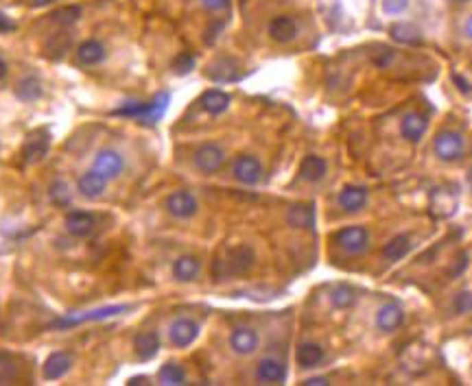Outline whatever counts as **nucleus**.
<instances>
[{"mask_svg": "<svg viewBox=\"0 0 472 386\" xmlns=\"http://www.w3.org/2000/svg\"><path fill=\"white\" fill-rule=\"evenodd\" d=\"M433 151L442 162H457L464 158L466 142L457 131H440L433 140Z\"/></svg>", "mask_w": 472, "mask_h": 386, "instance_id": "1", "label": "nucleus"}, {"mask_svg": "<svg viewBox=\"0 0 472 386\" xmlns=\"http://www.w3.org/2000/svg\"><path fill=\"white\" fill-rule=\"evenodd\" d=\"M195 168L197 171H202L204 175H215L219 173L223 164H226V151H223V147H219V144H202L197 151H195Z\"/></svg>", "mask_w": 472, "mask_h": 386, "instance_id": "2", "label": "nucleus"}, {"mask_svg": "<svg viewBox=\"0 0 472 386\" xmlns=\"http://www.w3.org/2000/svg\"><path fill=\"white\" fill-rule=\"evenodd\" d=\"M254 260H256L254 249L247 245H241V247L230 249L226 260H219L217 267H223L221 275H243L254 267Z\"/></svg>", "mask_w": 472, "mask_h": 386, "instance_id": "3", "label": "nucleus"}, {"mask_svg": "<svg viewBox=\"0 0 472 386\" xmlns=\"http://www.w3.org/2000/svg\"><path fill=\"white\" fill-rule=\"evenodd\" d=\"M125 310H129V306H105V308L88 310V312H77V315L53 321V328L64 330V328H73V325H81V323H88V321H103V319L121 315V312H125Z\"/></svg>", "mask_w": 472, "mask_h": 386, "instance_id": "4", "label": "nucleus"}, {"mask_svg": "<svg viewBox=\"0 0 472 386\" xmlns=\"http://www.w3.org/2000/svg\"><path fill=\"white\" fill-rule=\"evenodd\" d=\"M335 243L344 249L350 256H357V253H363L370 245V234L365 227L352 225V227H344L335 234Z\"/></svg>", "mask_w": 472, "mask_h": 386, "instance_id": "5", "label": "nucleus"}, {"mask_svg": "<svg viewBox=\"0 0 472 386\" xmlns=\"http://www.w3.org/2000/svg\"><path fill=\"white\" fill-rule=\"evenodd\" d=\"M232 175L243 186H256L263 179V164L254 155H239L232 164Z\"/></svg>", "mask_w": 472, "mask_h": 386, "instance_id": "6", "label": "nucleus"}, {"mask_svg": "<svg viewBox=\"0 0 472 386\" xmlns=\"http://www.w3.org/2000/svg\"><path fill=\"white\" fill-rule=\"evenodd\" d=\"M197 210H199V201L193 192H188V190H177L167 199V212L173 219H180V221L193 219Z\"/></svg>", "mask_w": 472, "mask_h": 386, "instance_id": "7", "label": "nucleus"}, {"mask_svg": "<svg viewBox=\"0 0 472 386\" xmlns=\"http://www.w3.org/2000/svg\"><path fill=\"white\" fill-rule=\"evenodd\" d=\"M51 147V134L46 129H35L29 134L25 147H22V158L27 164H38L46 158Z\"/></svg>", "mask_w": 472, "mask_h": 386, "instance_id": "8", "label": "nucleus"}, {"mask_svg": "<svg viewBox=\"0 0 472 386\" xmlns=\"http://www.w3.org/2000/svg\"><path fill=\"white\" fill-rule=\"evenodd\" d=\"M197 336H199V323L188 317H180L169 325V341L173 347L184 349L188 345H193Z\"/></svg>", "mask_w": 472, "mask_h": 386, "instance_id": "9", "label": "nucleus"}, {"mask_svg": "<svg viewBox=\"0 0 472 386\" xmlns=\"http://www.w3.org/2000/svg\"><path fill=\"white\" fill-rule=\"evenodd\" d=\"M92 168L110 182V179H116L118 175L125 171V160H123V155L118 153V151L103 149V151L97 153Z\"/></svg>", "mask_w": 472, "mask_h": 386, "instance_id": "10", "label": "nucleus"}, {"mask_svg": "<svg viewBox=\"0 0 472 386\" xmlns=\"http://www.w3.org/2000/svg\"><path fill=\"white\" fill-rule=\"evenodd\" d=\"M457 203H459L457 192H453L451 188H438L431 192L429 208L435 219H448V216H453L457 212Z\"/></svg>", "mask_w": 472, "mask_h": 386, "instance_id": "11", "label": "nucleus"}, {"mask_svg": "<svg viewBox=\"0 0 472 386\" xmlns=\"http://www.w3.org/2000/svg\"><path fill=\"white\" fill-rule=\"evenodd\" d=\"M256 380L261 384H282L287 380V367L280 358L267 356L256 367Z\"/></svg>", "mask_w": 472, "mask_h": 386, "instance_id": "12", "label": "nucleus"}, {"mask_svg": "<svg viewBox=\"0 0 472 386\" xmlns=\"http://www.w3.org/2000/svg\"><path fill=\"white\" fill-rule=\"evenodd\" d=\"M403 321H405V310L400 304H396V301H387V304H383L379 312H376V328L385 334L396 332L400 325H403Z\"/></svg>", "mask_w": 472, "mask_h": 386, "instance_id": "13", "label": "nucleus"}, {"mask_svg": "<svg viewBox=\"0 0 472 386\" xmlns=\"http://www.w3.org/2000/svg\"><path fill=\"white\" fill-rule=\"evenodd\" d=\"M258 345H261V336L252 328H236L230 334V347L239 356H252L258 349Z\"/></svg>", "mask_w": 472, "mask_h": 386, "instance_id": "14", "label": "nucleus"}, {"mask_svg": "<svg viewBox=\"0 0 472 386\" xmlns=\"http://www.w3.org/2000/svg\"><path fill=\"white\" fill-rule=\"evenodd\" d=\"M66 229L68 234H73L75 238H88L94 234V229H97V219L84 210H75L66 216Z\"/></svg>", "mask_w": 472, "mask_h": 386, "instance_id": "15", "label": "nucleus"}, {"mask_svg": "<svg viewBox=\"0 0 472 386\" xmlns=\"http://www.w3.org/2000/svg\"><path fill=\"white\" fill-rule=\"evenodd\" d=\"M427 129H429L427 118L418 112H409L400 120V134L411 144H418L424 138V134H427Z\"/></svg>", "mask_w": 472, "mask_h": 386, "instance_id": "16", "label": "nucleus"}, {"mask_svg": "<svg viewBox=\"0 0 472 386\" xmlns=\"http://www.w3.org/2000/svg\"><path fill=\"white\" fill-rule=\"evenodd\" d=\"M269 35L278 44H287L295 40V35H298V24H295L291 16H278L269 22Z\"/></svg>", "mask_w": 472, "mask_h": 386, "instance_id": "17", "label": "nucleus"}, {"mask_svg": "<svg viewBox=\"0 0 472 386\" xmlns=\"http://www.w3.org/2000/svg\"><path fill=\"white\" fill-rule=\"evenodd\" d=\"M341 210L346 212H359L365 208V203H368V190L363 186H346L344 190L339 192L337 197Z\"/></svg>", "mask_w": 472, "mask_h": 386, "instance_id": "18", "label": "nucleus"}, {"mask_svg": "<svg viewBox=\"0 0 472 386\" xmlns=\"http://www.w3.org/2000/svg\"><path fill=\"white\" fill-rule=\"evenodd\" d=\"M70 367H73V354L57 352V354H51L49 358H46L42 373H44L46 380H59L62 376H66Z\"/></svg>", "mask_w": 472, "mask_h": 386, "instance_id": "19", "label": "nucleus"}, {"mask_svg": "<svg viewBox=\"0 0 472 386\" xmlns=\"http://www.w3.org/2000/svg\"><path fill=\"white\" fill-rule=\"evenodd\" d=\"M324 358H326L324 347L317 343H302L298 347V352H295V360H298V365L302 369H313L317 365H322Z\"/></svg>", "mask_w": 472, "mask_h": 386, "instance_id": "20", "label": "nucleus"}, {"mask_svg": "<svg viewBox=\"0 0 472 386\" xmlns=\"http://www.w3.org/2000/svg\"><path fill=\"white\" fill-rule=\"evenodd\" d=\"M105 186H108V179L99 175L94 168L88 173H84V177L79 179V192L88 199H99L105 192Z\"/></svg>", "mask_w": 472, "mask_h": 386, "instance_id": "21", "label": "nucleus"}, {"mask_svg": "<svg viewBox=\"0 0 472 386\" xmlns=\"http://www.w3.org/2000/svg\"><path fill=\"white\" fill-rule=\"evenodd\" d=\"M199 271H202V262L195 256H182L173 264V277L177 282H193L197 280Z\"/></svg>", "mask_w": 472, "mask_h": 386, "instance_id": "22", "label": "nucleus"}, {"mask_svg": "<svg viewBox=\"0 0 472 386\" xmlns=\"http://www.w3.org/2000/svg\"><path fill=\"white\" fill-rule=\"evenodd\" d=\"M328 173V164L320 155H306L300 166V175L306 182H322Z\"/></svg>", "mask_w": 472, "mask_h": 386, "instance_id": "23", "label": "nucleus"}, {"mask_svg": "<svg viewBox=\"0 0 472 386\" xmlns=\"http://www.w3.org/2000/svg\"><path fill=\"white\" fill-rule=\"evenodd\" d=\"M392 38L400 44H407V46H420L422 44V31L416 27V24H409V22H398L392 24Z\"/></svg>", "mask_w": 472, "mask_h": 386, "instance_id": "24", "label": "nucleus"}, {"mask_svg": "<svg viewBox=\"0 0 472 386\" xmlns=\"http://www.w3.org/2000/svg\"><path fill=\"white\" fill-rule=\"evenodd\" d=\"M134 349H136V356L140 360H151L153 356L158 354L160 349V339L156 332H140L134 341Z\"/></svg>", "mask_w": 472, "mask_h": 386, "instance_id": "25", "label": "nucleus"}, {"mask_svg": "<svg viewBox=\"0 0 472 386\" xmlns=\"http://www.w3.org/2000/svg\"><path fill=\"white\" fill-rule=\"evenodd\" d=\"M77 59L84 66H97L105 59V46L99 40H86L84 44L79 46Z\"/></svg>", "mask_w": 472, "mask_h": 386, "instance_id": "26", "label": "nucleus"}, {"mask_svg": "<svg viewBox=\"0 0 472 386\" xmlns=\"http://www.w3.org/2000/svg\"><path fill=\"white\" fill-rule=\"evenodd\" d=\"M230 94L226 92H221V90H208L204 96H202V107H204V112L212 114V116H219L223 114L230 107Z\"/></svg>", "mask_w": 472, "mask_h": 386, "instance_id": "27", "label": "nucleus"}, {"mask_svg": "<svg viewBox=\"0 0 472 386\" xmlns=\"http://www.w3.org/2000/svg\"><path fill=\"white\" fill-rule=\"evenodd\" d=\"M411 249H413V240H411V236L400 234V236L392 238V240H389V243L385 245L383 256H385V260H389V262H398V260H403Z\"/></svg>", "mask_w": 472, "mask_h": 386, "instance_id": "28", "label": "nucleus"}, {"mask_svg": "<svg viewBox=\"0 0 472 386\" xmlns=\"http://www.w3.org/2000/svg\"><path fill=\"white\" fill-rule=\"evenodd\" d=\"M42 94H44V88L38 77H25L22 81H18V86H16V96L22 103L38 101Z\"/></svg>", "mask_w": 472, "mask_h": 386, "instance_id": "29", "label": "nucleus"}, {"mask_svg": "<svg viewBox=\"0 0 472 386\" xmlns=\"http://www.w3.org/2000/svg\"><path fill=\"white\" fill-rule=\"evenodd\" d=\"M169 101H171V96H169L167 92H160L158 96H153V101L147 103V112H145L143 118H140V123H145V125H156L158 120L164 116V112H167Z\"/></svg>", "mask_w": 472, "mask_h": 386, "instance_id": "30", "label": "nucleus"}, {"mask_svg": "<svg viewBox=\"0 0 472 386\" xmlns=\"http://www.w3.org/2000/svg\"><path fill=\"white\" fill-rule=\"evenodd\" d=\"M330 304H333L335 308H339V310L352 308L354 304H357V291H354L352 286L339 284V286L333 288V293H330Z\"/></svg>", "mask_w": 472, "mask_h": 386, "instance_id": "31", "label": "nucleus"}, {"mask_svg": "<svg viewBox=\"0 0 472 386\" xmlns=\"http://www.w3.org/2000/svg\"><path fill=\"white\" fill-rule=\"evenodd\" d=\"M208 75H210V79H215V81H234V79H239L236 64L230 62V59H219L217 64H212Z\"/></svg>", "mask_w": 472, "mask_h": 386, "instance_id": "32", "label": "nucleus"}, {"mask_svg": "<svg viewBox=\"0 0 472 386\" xmlns=\"http://www.w3.org/2000/svg\"><path fill=\"white\" fill-rule=\"evenodd\" d=\"M158 378L162 384H167V386H180V384H186V371L177 363H167L160 369Z\"/></svg>", "mask_w": 472, "mask_h": 386, "instance_id": "33", "label": "nucleus"}, {"mask_svg": "<svg viewBox=\"0 0 472 386\" xmlns=\"http://www.w3.org/2000/svg\"><path fill=\"white\" fill-rule=\"evenodd\" d=\"M289 223L295 225V227H313V208L311 205H295V208L289 210Z\"/></svg>", "mask_w": 472, "mask_h": 386, "instance_id": "34", "label": "nucleus"}, {"mask_svg": "<svg viewBox=\"0 0 472 386\" xmlns=\"http://www.w3.org/2000/svg\"><path fill=\"white\" fill-rule=\"evenodd\" d=\"M147 112V103H140V101H127L123 107H118V110L112 112V116H125V118H136L140 120Z\"/></svg>", "mask_w": 472, "mask_h": 386, "instance_id": "35", "label": "nucleus"}, {"mask_svg": "<svg viewBox=\"0 0 472 386\" xmlns=\"http://www.w3.org/2000/svg\"><path fill=\"white\" fill-rule=\"evenodd\" d=\"M18 378V365L9 356H0V384H11Z\"/></svg>", "mask_w": 472, "mask_h": 386, "instance_id": "36", "label": "nucleus"}, {"mask_svg": "<svg viewBox=\"0 0 472 386\" xmlns=\"http://www.w3.org/2000/svg\"><path fill=\"white\" fill-rule=\"evenodd\" d=\"M81 7H64V9H59L53 14V20L59 22V24H64V27H70V24H75L79 18H81Z\"/></svg>", "mask_w": 472, "mask_h": 386, "instance_id": "37", "label": "nucleus"}, {"mask_svg": "<svg viewBox=\"0 0 472 386\" xmlns=\"http://www.w3.org/2000/svg\"><path fill=\"white\" fill-rule=\"evenodd\" d=\"M453 310L457 315H468V312H472V293L470 291L457 293L453 299Z\"/></svg>", "mask_w": 472, "mask_h": 386, "instance_id": "38", "label": "nucleus"}, {"mask_svg": "<svg viewBox=\"0 0 472 386\" xmlns=\"http://www.w3.org/2000/svg\"><path fill=\"white\" fill-rule=\"evenodd\" d=\"M175 72H180V75H186V72H191L195 68V57L188 55V53H182L180 57L175 59Z\"/></svg>", "mask_w": 472, "mask_h": 386, "instance_id": "39", "label": "nucleus"}, {"mask_svg": "<svg viewBox=\"0 0 472 386\" xmlns=\"http://www.w3.org/2000/svg\"><path fill=\"white\" fill-rule=\"evenodd\" d=\"M51 199H53L57 205L68 203V201H70V197H68V186H66L64 182L53 184V188H51Z\"/></svg>", "mask_w": 472, "mask_h": 386, "instance_id": "40", "label": "nucleus"}, {"mask_svg": "<svg viewBox=\"0 0 472 386\" xmlns=\"http://www.w3.org/2000/svg\"><path fill=\"white\" fill-rule=\"evenodd\" d=\"M407 7H409V0H383L385 14H392V16L403 14V11H405Z\"/></svg>", "mask_w": 472, "mask_h": 386, "instance_id": "41", "label": "nucleus"}, {"mask_svg": "<svg viewBox=\"0 0 472 386\" xmlns=\"http://www.w3.org/2000/svg\"><path fill=\"white\" fill-rule=\"evenodd\" d=\"M392 62H394V51H392V48H387V51H381V55L374 57V64L379 66V68H387Z\"/></svg>", "mask_w": 472, "mask_h": 386, "instance_id": "42", "label": "nucleus"}, {"mask_svg": "<svg viewBox=\"0 0 472 386\" xmlns=\"http://www.w3.org/2000/svg\"><path fill=\"white\" fill-rule=\"evenodd\" d=\"M202 3L210 11H223L230 7V0H202Z\"/></svg>", "mask_w": 472, "mask_h": 386, "instance_id": "43", "label": "nucleus"}, {"mask_svg": "<svg viewBox=\"0 0 472 386\" xmlns=\"http://www.w3.org/2000/svg\"><path fill=\"white\" fill-rule=\"evenodd\" d=\"M14 29H16V22L9 20L5 14H0V33H9V31H14Z\"/></svg>", "mask_w": 472, "mask_h": 386, "instance_id": "44", "label": "nucleus"}, {"mask_svg": "<svg viewBox=\"0 0 472 386\" xmlns=\"http://www.w3.org/2000/svg\"><path fill=\"white\" fill-rule=\"evenodd\" d=\"M302 384H304V386H324V384H328V378H326V376H317V378L304 380Z\"/></svg>", "mask_w": 472, "mask_h": 386, "instance_id": "45", "label": "nucleus"}, {"mask_svg": "<svg viewBox=\"0 0 472 386\" xmlns=\"http://www.w3.org/2000/svg\"><path fill=\"white\" fill-rule=\"evenodd\" d=\"M455 83H457V88L462 90V92H466V94H468V92H472V88L468 86V81H464L462 77H455Z\"/></svg>", "mask_w": 472, "mask_h": 386, "instance_id": "46", "label": "nucleus"}, {"mask_svg": "<svg viewBox=\"0 0 472 386\" xmlns=\"http://www.w3.org/2000/svg\"><path fill=\"white\" fill-rule=\"evenodd\" d=\"M29 3H31L33 7H46V5H51L53 0H29Z\"/></svg>", "mask_w": 472, "mask_h": 386, "instance_id": "47", "label": "nucleus"}, {"mask_svg": "<svg viewBox=\"0 0 472 386\" xmlns=\"http://www.w3.org/2000/svg\"><path fill=\"white\" fill-rule=\"evenodd\" d=\"M5 77H7V64L0 59V79H5Z\"/></svg>", "mask_w": 472, "mask_h": 386, "instance_id": "48", "label": "nucleus"}, {"mask_svg": "<svg viewBox=\"0 0 472 386\" xmlns=\"http://www.w3.org/2000/svg\"><path fill=\"white\" fill-rule=\"evenodd\" d=\"M466 35L472 40V16H470V20L466 22Z\"/></svg>", "mask_w": 472, "mask_h": 386, "instance_id": "49", "label": "nucleus"}, {"mask_svg": "<svg viewBox=\"0 0 472 386\" xmlns=\"http://www.w3.org/2000/svg\"><path fill=\"white\" fill-rule=\"evenodd\" d=\"M145 380L147 378H132V380H129V384H145Z\"/></svg>", "mask_w": 472, "mask_h": 386, "instance_id": "50", "label": "nucleus"}, {"mask_svg": "<svg viewBox=\"0 0 472 386\" xmlns=\"http://www.w3.org/2000/svg\"><path fill=\"white\" fill-rule=\"evenodd\" d=\"M455 3H468V0H455Z\"/></svg>", "mask_w": 472, "mask_h": 386, "instance_id": "51", "label": "nucleus"}, {"mask_svg": "<svg viewBox=\"0 0 472 386\" xmlns=\"http://www.w3.org/2000/svg\"><path fill=\"white\" fill-rule=\"evenodd\" d=\"M470 184H472V171H470Z\"/></svg>", "mask_w": 472, "mask_h": 386, "instance_id": "52", "label": "nucleus"}]
</instances>
